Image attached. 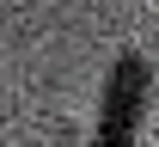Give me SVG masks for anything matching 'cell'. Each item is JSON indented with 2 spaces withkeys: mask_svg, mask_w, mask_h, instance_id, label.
<instances>
[{
  "mask_svg": "<svg viewBox=\"0 0 159 147\" xmlns=\"http://www.w3.org/2000/svg\"><path fill=\"white\" fill-rule=\"evenodd\" d=\"M147 92H153V67L147 55L122 49L110 74H104V92H98V129H92V147H135L141 135V117H147Z\"/></svg>",
  "mask_w": 159,
  "mask_h": 147,
  "instance_id": "obj_1",
  "label": "cell"
}]
</instances>
